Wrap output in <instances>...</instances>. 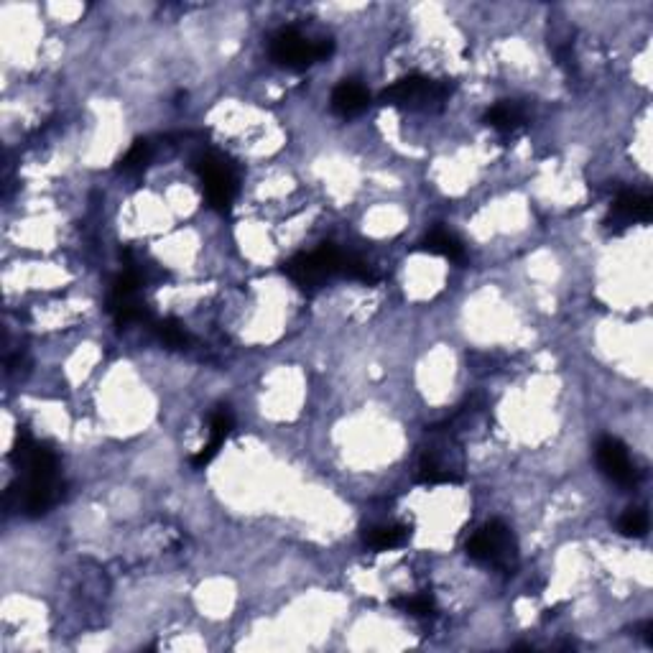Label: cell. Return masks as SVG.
Here are the masks:
<instances>
[{"label":"cell","instance_id":"cell-1","mask_svg":"<svg viewBox=\"0 0 653 653\" xmlns=\"http://www.w3.org/2000/svg\"><path fill=\"white\" fill-rule=\"evenodd\" d=\"M16 457L23 470L21 511L26 516H44L59 498L57 457L49 447L23 434L16 444Z\"/></svg>","mask_w":653,"mask_h":653},{"label":"cell","instance_id":"cell-2","mask_svg":"<svg viewBox=\"0 0 653 653\" xmlns=\"http://www.w3.org/2000/svg\"><path fill=\"white\" fill-rule=\"evenodd\" d=\"M335 52L330 39H309L299 29H281L271 39V59L291 72H304Z\"/></svg>","mask_w":653,"mask_h":653},{"label":"cell","instance_id":"cell-3","mask_svg":"<svg viewBox=\"0 0 653 653\" xmlns=\"http://www.w3.org/2000/svg\"><path fill=\"white\" fill-rule=\"evenodd\" d=\"M345 258L347 253H342L335 245L324 243L317 250H312V253H301V256L291 258L284 271L299 289L317 291L327 279L342 276Z\"/></svg>","mask_w":653,"mask_h":653},{"label":"cell","instance_id":"cell-4","mask_svg":"<svg viewBox=\"0 0 653 653\" xmlns=\"http://www.w3.org/2000/svg\"><path fill=\"white\" fill-rule=\"evenodd\" d=\"M467 557L498 569H513L518 562V544L503 521L485 523L467 541Z\"/></svg>","mask_w":653,"mask_h":653},{"label":"cell","instance_id":"cell-5","mask_svg":"<svg viewBox=\"0 0 653 653\" xmlns=\"http://www.w3.org/2000/svg\"><path fill=\"white\" fill-rule=\"evenodd\" d=\"M449 97V85L429 77H406L381 92V103L406 110H439Z\"/></svg>","mask_w":653,"mask_h":653},{"label":"cell","instance_id":"cell-6","mask_svg":"<svg viewBox=\"0 0 653 653\" xmlns=\"http://www.w3.org/2000/svg\"><path fill=\"white\" fill-rule=\"evenodd\" d=\"M434 444L429 449H424V455L419 460V470H416V480L424 485H447V483H460L462 480V457L457 452V447H452V439L439 437L437 432H432Z\"/></svg>","mask_w":653,"mask_h":653},{"label":"cell","instance_id":"cell-7","mask_svg":"<svg viewBox=\"0 0 653 653\" xmlns=\"http://www.w3.org/2000/svg\"><path fill=\"white\" fill-rule=\"evenodd\" d=\"M194 169H197L199 179H202L207 202L215 210L228 212L235 202V194H238V179H235L233 169L215 154L197 156L194 159Z\"/></svg>","mask_w":653,"mask_h":653},{"label":"cell","instance_id":"cell-8","mask_svg":"<svg viewBox=\"0 0 653 653\" xmlns=\"http://www.w3.org/2000/svg\"><path fill=\"white\" fill-rule=\"evenodd\" d=\"M595 457L602 475L613 480L615 485L631 488V485L638 483L636 462L631 460V452H628V447L618 437H602L595 447Z\"/></svg>","mask_w":653,"mask_h":653},{"label":"cell","instance_id":"cell-9","mask_svg":"<svg viewBox=\"0 0 653 653\" xmlns=\"http://www.w3.org/2000/svg\"><path fill=\"white\" fill-rule=\"evenodd\" d=\"M110 312L118 319V324H131V322H143L148 319L146 307L138 299V279L136 273H123L113 286V294H110Z\"/></svg>","mask_w":653,"mask_h":653},{"label":"cell","instance_id":"cell-10","mask_svg":"<svg viewBox=\"0 0 653 653\" xmlns=\"http://www.w3.org/2000/svg\"><path fill=\"white\" fill-rule=\"evenodd\" d=\"M653 215L651 199L641 192H623L615 205L610 207V217L605 220L610 230H625L631 228L633 222H648Z\"/></svg>","mask_w":653,"mask_h":653},{"label":"cell","instance_id":"cell-11","mask_svg":"<svg viewBox=\"0 0 653 653\" xmlns=\"http://www.w3.org/2000/svg\"><path fill=\"white\" fill-rule=\"evenodd\" d=\"M233 429H235L233 411H230L228 406H217V409L210 414V442L202 447L199 455H194L192 460L194 467L210 465V462L217 457V452H220L222 444H225V439L233 434Z\"/></svg>","mask_w":653,"mask_h":653},{"label":"cell","instance_id":"cell-12","mask_svg":"<svg viewBox=\"0 0 653 653\" xmlns=\"http://www.w3.org/2000/svg\"><path fill=\"white\" fill-rule=\"evenodd\" d=\"M330 103L340 118H353V115H360L368 108L370 92L358 80H345L332 90Z\"/></svg>","mask_w":653,"mask_h":653},{"label":"cell","instance_id":"cell-13","mask_svg":"<svg viewBox=\"0 0 653 653\" xmlns=\"http://www.w3.org/2000/svg\"><path fill=\"white\" fill-rule=\"evenodd\" d=\"M421 250L432 253V256L447 258V261H452V263H462L467 258L462 240L457 238L455 233H449V230H444V228L429 230V233H426V238L421 240Z\"/></svg>","mask_w":653,"mask_h":653},{"label":"cell","instance_id":"cell-14","mask_svg":"<svg viewBox=\"0 0 653 653\" xmlns=\"http://www.w3.org/2000/svg\"><path fill=\"white\" fill-rule=\"evenodd\" d=\"M523 120H526V113H523L521 105L511 103V100H503V103L493 105V108L488 110V115H485V123H488L490 128H495L498 133L518 131Z\"/></svg>","mask_w":653,"mask_h":653},{"label":"cell","instance_id":"cell-15","mask_svg":"<svg viewBox=\"0 0 653 653\" xmlns=\"http://www.w3.org/2000/svg\"><path fill=\"white\" fill-rule=\"evenodd\" d=\"M409 539V529L401 523H383V526H373L365 534V544L375 551H388L396 546H404Z\"/></svg>","mask_w":653,"mask_h":653},{"label":"cell","instance_id":"cell-16","mask_svg":"<svg viewBox=\"0 0 653 653\" xmlns=\"http://www.w3.org/2000/svg\"><path fill=\"white\" fill-rule=\"evenodd\" d=\"M618 529L623 536H633V539H643L648 531V513L643 508H628L620 516Z\"/></svg>","mask_w":653,"mask_h":653},{"label":"cell","instance_id":"cell-17","mask_svg":"<svg viewBox=\"0 0 653 653\" xmlns=\"http://www.w3.org/2000/svg\"><path fill=\"white\" fill-rule=\"evenodd\" d=\"M342 276H347V279H353V281H360V284H368V286L378 284V273H375V268L370 266L368 261H363V258H355V256L345 258Z\"/></svg>","mask_w":653,"mask_h":653},{"label":"cell","instance_id":"cell-18","mask_svg":"<svg viewBox=\"0 0 653 653\" xmlns=\"http://www.w3.org/2000/svg\"><path fill=\"white\" fill-rule=\"evenodd\" d=\"M148 161H151V143L136 141L128 151H125L123 159H120V169L131 174V171H141Z\"/></svg>","mask_w":653,"mask_h":653},{"label":"cell","instance_id":"cell-19","mask_svg":"<svg viewBox=\"0 0 653 653\" xmlns=\"http://www.w3.org/2000/svg\"><path fill=\"white\" fill-rule=\"evenodd\" d=\"M396 605L406 615H411V618H429V615H434V600L429 595L404 597V600H396Z\"/></svg>","mask_w":653,"mask_h":653},{"label":"cell","instance_id":"cell-20","mask_svg":"<svg viewBox=\"0 0 653 653\" xmlns=\"http://www.w3.org/2000/svg\"><path fill=\"white\" fill-rule=\"evenodd\" d=\"M159 337L166 342L169 347H184L189 342L187 332H184V327L179 322H174V319H166V322H161L159 327Z\"/></svg>","mask_w":653,"mask_h":653}]
</instances>
